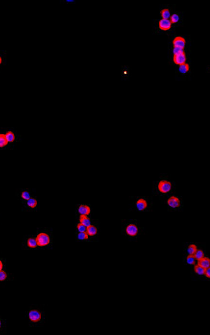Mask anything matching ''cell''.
<instances>
[{
    "label": "cell",
    "mask_w": 210,
    "mask_h": 335,
    "mask_svg": "<svg viewBox=\"0 0 210 335\" xmlns=\"http://www.w3.org/2000/svg\"><path fill=\"white\" fill-rule=\"evenodd\" d=\"M176 185L171 178L162 175L157 180L153 181L152 186L153 196L161 198L167 197L175 192Z\"/></svg>",
    "instance_id": "6da1fadb"
},
{
    "label": "cell",
    "mask_w": 210,
    "mask_h": 335,
    "mask_svg": "<svg viewBox=\"0 0 210 335\" xmlns=\"http://www.w3.org/2000/svg\"><path fill=\"white\" fill-rule=\"evenodd\" d=\"M25 317L30 327H41L47 321V314L44 307L37 305L28 309L26 312Z\"/></svg>",
    "instance_id": "7a4b0ae2"
},
{
    "label": "cell",
    "mask_w": 210,
    "mask_h": 335,
    "mask_svg": "<svg viewBox=\"0 0 210 335\" xmlns=\"http://www.w3.org/2000/svg\"><path fill=\"white\" fill-rule=\"evenodd\" d=\"M143 230L137 219H123L121 220V233L130 241H136Z\"/></svg>",
    "instance_id": "3957f363"
},
{
    "label": "cell",
    "mask_w": 210,
    "mask_h": 335,
    "mask_svg": "<svg viewBox=\"0 0 210 335\" xmlns=\"http://www.w3.org/2000/svg\"><path fill=\"white\" fill-rule=\"evenodd\" d=\"M130 204V211L137 212H151L153 209V198L146 196H131Z\"/></svg>",
    "instance_id": "277c9868"
},
{
    "label": "cell",
    "mask_w": 210,
    "mask_h": 335,
    "mask_svg": "<svg viewBox=\"0 0 210 335\" xmlns=\"http://www.w3.org/2000/svg\"><path fill=\"white\" fill-rule=\"evenodd\" d=\"M38 249H50L54 242L53 232L50 229H42L38 231L36 236Z\"/></svg>",
    "instance_id": "5b68a950"
},
{
    "label": "cell",
    "mask_w": 210,
    "mask_h": 335,
    "mask_svg": "<svg viewBox=\"0 0 210 335\" xmlns=\"http://www.w3.org/2000/svg\"><path fill=\"white\" fill-rule=\"evenodd\" d=\"M167 204L168 210L169 211H178L184 207L182 197L175 193L167 197Z\"/></svg>",
    "instance_id": "8992f818"
},
{
    "label": "cell",
    "mask_w": 210,
    "mask_h": 335,
    "mask_svg": "<svg viewBox=\"0 0 210 335\" xmlns=\"http://www.w3.org/2000/svg\"><path fill=\"white\" fill-rule=\"evenodd\" d=\"M86 233L93 241V242L99 241L100 227L99 223L96 222L86 228Z\"/></svg>",
    "instance_id": "52a82bcc"
},
{
    "label": "cell",
    "mask_w": 210,
    "mask_h": 335,
    "mask_svg": "<svg viewBox=\"0 0 210 335\" xmlns=\"http://www.w3.org/2000/svg\"><path fill=\"white\" fill-rule=\"evenodd\" d=\"M75 212L76 218L81 215L90 216L91 213V207L89 204H80L76 205Z\"/></svg>",
    "instance_id": "ba28073f"
},
{
    "label": "cell",
    "mask_w": 210,
    "mask_h": 335,
    "mask_svg": "<svg viewBox=\"0 0 210 335\" xmlns=\"http://www.w3.org/2000/svg\"><path fill=\"white\" fill-rule=\"evenodd\" d=\"M76 220H77V222L81 223L86 227H88L92 224L97 222L96 221L92 219L90 216H87L85 215H80L76 218Z\"/></svg>",
    "instance_id": "9c48e42d"
},
{
    "label": "cell",
    "mask_w": 210,
    "mask_h": 335,
    "mask_svg": "<svg viewBox=\"0 0 210 335\" xmlns=\"http://www.w3.org/2000/svg\"><path fill=\"white\" fill-rule=\"evenodd\" d=\"M75 240L80 242H93L86 232H75Z\"/></svg>",
    "instance_id": "30bf717a"
},
{
    "label": "cell",
    "mask_w": 210,
    "mask_h": 335,
    "mask_svg": "<svg viewBox=\"0 0 210 335\" xmlns=\"http://www.w3.org/2000/svg\"><path fill=\"white\" fill-rule=\"evenodd\" d=\"M25 245L27 248L30 249H38L36 236H30L28 237L25 240Z\"/></svg>",
    "instance_id": "8fae6325"
},
{
    "label": "cell",
    "mask_w": 210,
    "mask_h": 335,
    "mask_svg": "<svg viewBox=\"0 0 210 335\" xmlns=\"http://www.w3.org/2000/svg\"><path fill=\"white\" fill-rule=\"evenodd\" d=\"M8 53L7 50H0V71L7 65Z\"/></svg>",
    "instance_id": "7c38bea8"
},
{
    "label": "cell",
    "mask_w": 210,
    "mask_h": 335,
    "mask_svg": "<svg viewBox=\"0 0 210 335\" xmlns=\"http://www.w3.org/2000/svg\"><path fill=\"white\" fill-rule=\"evenodd\" d=\"M8 321L0 314V335H5L7 333Z\"/></svg>",
    "instance_id": "4fadbf2b"
},
{
    "label": "cell",
    "mask_w": 210,
    "mask_h": 335,
    "mask_svg": "<svg viewBox=\"0 0 210 335\" xmlns=\"http://www.w3.org/2000/svg\"><path fill=\"white\" fill-rule=\"evenodd\" d=\"M186 57L185 53H181V54L174 55V61L176 65H183L186 62Z\"/></svg>",
    "instance_id": "5bb4252c"
},
{
    "label": "cell",
    "mask_w": 210,
    "mask_h": 335,
    "mask_svg": "<svg viewBox=\"0 0 210 335\" xmlns=\"http://www.w3.org/2000/svg\"><path fill=\"white\" fill-rule=\"evenodd\" d=\"M186 41L183 38L181 37H177L173 40V45L174 47H177L183 49L185 47Z\"/></svg>",
    "instance_id": "9a60e30c"
},
{
    "label": "cell",
    "mask_w": 210,
    "mask_h": 335,
    "mask_svg": "<svg viewBox=\"0 0 210 335\" xmlns=\"http://www.w3.org/2000/svg\"><path fill=\"white\" fill-rule=\"evenodd\" d=\"M159 28L163 30H167L171 28V23L168 19H162L159 22Z\"/></svg>",
    "instance_id": "2e32d148"
},
{
    "label": "cell",
    "mask_w": 210,
    "mask_h": 335,
    "mask_svg": "<svg viewBox=\"0 0 210 335\" xmlns=\"http://www.w3.org/2000/svg\"><path fill=\"white\" fill-rule=\"evenodd\" d=\"M10 277L11 275L8 271L7 269L0 271V282L10 280Z\"/></svg>",
    "instance_id": "e0dca14e"
},
{
    "label": "cell",
    "mask_w": 210,
    "mask_h": 335,
    "mask_svg": "<svg viewBox=\"0 0 210 335\" xmlns=\"http://www.w3.org/2000/svg\"><path fill=\"white\" fill-rule=\"evenodd\" d=\"M210 259L208 257H203L198 260L199 265L202 266L204 268L210 267Z\"/></svg>",
    "instance_id": "ac0fdd59"
},
{
    "label": "cell",
    "mask_w": 210,
    "mask_h": 335,
    "mask_svg": "<svg viewBox=\"0 0 210 335\" xmlns=\"http://www.w3.org/2000/svg\"><path fill=\"white\" fill-rule=\"evenodd\" d=\"M27 205L29 208L35 209L38 206V200L35 198H30L27 200Z\"/></svg>",
    "instance_id": "d6986e66"
},
{
    "label": "cell",
    "mask_w": 210,
    "mask_h": 335,
    "mask_svg": "<svg viewBox=\"0 0 210 335\" xmlns=\"http://www.w3.org/2000/svg\"><path fill=\"white\" fill-rule=\"evenodd\" d=\"M86 228L87 227L84 225L79 222H76V225H75V232H86Z\"/></svg>",
    "instance_id": "ffe728a7"
},
{
    "label": "cell",
    "mask_w": 210,
    "mask_h": 335,
    "mask_svg": "<svg viewBox=\"0 0 210 335\" xmlns=\"http://www.w3.org/2000/svg\"><path fill=\"white\" fill-rule=\"evenodd\" d=\"M196 250L197 246L195 244H190V245L188 246V248H187V253L189 254V255H194Z\"/></svg>",
    "instance_id": "44dd1931"
},
{
    "label": "cell",
    "mask_w": 210,
    "mask_h": 335,
    "mask_svg": "<svg viewBox=\"0 0 210 335\" xmlns=\"http://www.w3.org/2000/svg\"><path fill=\"white\" fill-rule=\"evenodd\" d=\"M195 259L199 260L204 257V252L202 250H196L194 255Z\"/></svg>",
    "instance_id": "7402d4cb"
},
{
    "label": "cell",
    "mask_w": 210,
    "mask_h": 335,
    "mask_svg": "<svg viewBox=\"0 0 210 335\" xmlns=\"http://www.w3.org/2000/svg\"><path fill=\"white\" fill-rule=\"evenodd\" d=\"M8 144V141L6 139V135L3 134H0V147L6 146Z\"/></svg>",
    "instance_id": "603a6c76"
},
{
    "label": "cell",
    "mask_w": 210,
    "mask_h": 335,
    "mask_svg": "<svg viewBox=\"0 0 210 335\" xmlns=\"http://www.w3.org/2000/svg\"><path fill=\"white\" fill-rule=\"evenodd\" d=\"M5 135L8 142H13L15 140V135L12 132L8 131Z\"/></svg>",
    "instance_id": "cb8c5ba5"
},
{
    "label": "cell",
    "mask_w": 210,
    "mask_h": 335,
    "mask_svg": "<svg viewBox=\"0 0 210 335\" xmlns=\"http://www.w3.org/2000/svg\"><path fill=\"white\" fill-rule=\"evenodd\" d=\"M194 271L199 275H204L205 268L200 265H198L194 268Z\"/></svg>",
    "instance_id": "d4e9b609"
},
{
    "label": "cell",
    "mask_w": 210,
    "mask_h": 335,
    "mask_svg": "<svg viewBox=\"0 0 210 335\" xmlns=\"http://www.w3.org/2000/svg\"><path fill=\"white\" fill-rule=\"evenodd\" d=\"M161 15L164 19H168L170 16V12L169 11V10L167 9L162 10L161 13Z\"/></svg>",
    "instance_id": "484cf974"
},
{
    "label": "cell",
    "mask_w": 210,
    "mask_h": 335,
    "mask_svg": "<svg viewBox=\"0 0 210 335\" xmlns=\"http://www.w3.org/2000/svg\"><path fill=\"white\" fill-rule=\"evenodd\" d=\"M186 261H187V263L188 264H190V265H193V264H195V258L194 256V255H189L187 256V259H186Z\"/></svg>",
    "instance_id": "4316f807"
},
{
    "label": "cell",
    "mask_w": 210,
    "mask_h": 335,
    "mask_svg": "<svg viewBox=\"0 0 210 335\" xmlns=\"http://www.w3.org/2000/svg\"><path fill=\"white\" fill-rule=\"evenodd\" d=\"M189 70V66L188 64H184L181 65L179 67V71L181 72L182 73L186 74Z\"/></svg>",
    "instance_id": "83f0119b"
},
{
    "label": "cell",
    "mask_w": 210,
    "mask_h": 335,
    "mask_svg": "<svg viewBox=\"0 0 210 335\" xmlns=\"http://www.w3.org/2000/svg\"><path fill=\"white\" fill-rule=\"evenodd\" d=\"M21 197L25 200H27L31 198V195L29 191L26 190L21 193Z\"/></svg>",
    "instance_id": "f1b7e54d"
},
{
    "label": "cell",
    "mask_w": 210,
    "mask_h": 335,
    "mask_svg": "<svg viewBox=\"0 0 210 335\" xmlns=\"http://www.w3.org/2000/svg\"><path fill=\"white\" fill-rule=\"evenodd\" d=\"M179 20V17L178 15L176 14H174L171 16L170 21L171 22V23H177Z\"/></svg>",
    "instance_id": "f546056e"
},
{
    "label": "cell",
    "mask_w": 210,
    "mask_h": 335,
    "mask_svg": "<svg viewBox=\"0 0 210 335\" xmlns=\"http://www.w3.org/2000/svg\"><path fill=\"white\" fill-rule=\"evenodd\" d=\"M173 53H174V55H176V54L184 53V52L183 49H182V48L174 47V49H173Z\"/></svg>",
    "instance_id": "4dcf8cb0"
},
{
    "label": "cell",
    "mask_w": 210,
    "mask_h": 335,
    "mask_svg": "<svg viewBox=\"0 0 210 335\" xmlns=\"http://www.w3.org/2000/svg\"><path fill=\"white\" fill-rule=\"evenodd\" d=\"M7 269V266H6V264L4 263V261H2L1 259H0V271L3 269Z\"/></svg>",
    "instance_id": "1f68e13d"
},
{
    "label": "cell",
    "mask_w": 210,
    "mask_h": 335,
    "mask_svg": "<svg viewBox=\"0 0 210 335\" xmlns=\"http://www.w3.org/2000/svg\"><path fill=\"white\" fill-rule=\"evenodd\" d=\"M205 275L208 278H210V267L205 268Z\"/></svg>",
    "instance_id": "d6a6232c"
}]
</instances>
